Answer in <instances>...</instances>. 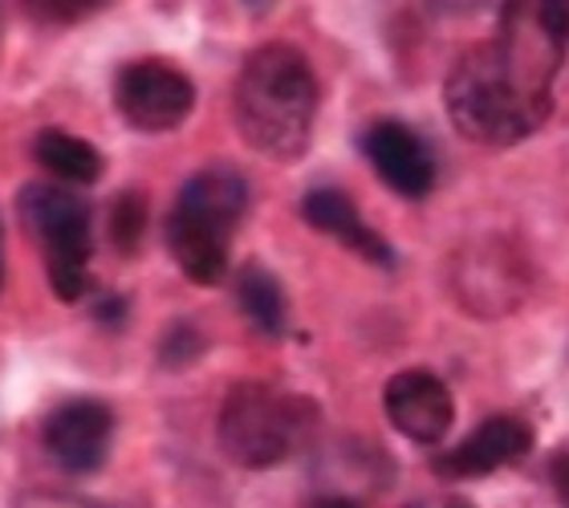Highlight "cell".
Wrapping results in <instances>:
<instances>
[{
  "mask_svg": "<svg viewBox=\"0 0 569 508\" xmlns=\"http://www.w3.org/2000/svg\"><path fill=\"white\" fill-rule=\"evenodd\" d=\"M318 119V78L293 46H261L237 78V127L252 151L293 163L309 151Z\"/></svg>",
  "mask_w": 569,
  "mask_h": 508,
  "instance_id": "1",
  "label": "cell"
},
{
  "mask_svg": "<svg viewBox=\"0 0 569 508\" xmlns=\"http://www.w3.org/2000/svg\"><path fill=\"white\" fill-rule=\"evenodd\" d=\"M443 102L463 139L485 147H512L546 127L553 98L533 94L517 73L500 61L492 41L468 49L448 73Z\"/></svg>",
  "mask_w": 569,
  "mask_h": 508,
  "instance_id": "2",
  "label": "cell"
},
{
  "mask_svg": "<svg viewBox=\"0 0 569 508\" xmlns=\"http://www.w3.org/2000/svg\"><path fill=\"white\" fill-rule=\"evenodd\" d=\"M249 188L237 171H200L179 188L167 216V249L191 285H220L228 272L232 232L244 220Z\"/></svg>",
  "mask_w": 569,
  "mask_h": 508,
  "instance_id": "3",
  "label": "cell"
},
{
  "mask_svg": "<svg viewBox=\"0 0 569 508\" xmlns=\"http://www.w3.org/2000/svg\"><path fill=\"white\" fill-rule=\"evenodd\" d=\"M318 411L313 402L269 382H240L220 407V448L240 468H273L289 460L309 436Z\"/></svg>",
  "mask_w": 569,
  "mask_h": 508,
  "instance_id": "4",
  "label": "cell"
},
{
  "mask_svg": "<svg viewBox=\"0 0 569 508\" xmlns=\"http://www.w3.org/2000/svg\"><path fill=\"white\" fill-rule=\"evenodd\" d=\"M21 220L46 252L49 285L61 301H78L86 293V269H90V208L73 191L58 183H29L21 191Z\"/></svg>",
  "mask_w": 569,
  "mask_h": 508,
  "instance_id": "5",
  "label": "cell"
},
{
  "mask_svg": "<svg viewBox=\"0 0 569 508\" xmlns=\"http://www.w3.org/2000/svg\"><path fill=\"white\" fill-rule=\"evenodd\" d=\"M492 46L529 90L553 98L569 49V0H505Z\"/></svg>",
  "mask_w": 569,
  "mask_h": 508,
  "instance_id": "6",
  "label": "cell"
},
{
  "mask_svg": "<svg viewBox=\"0 0 569 508\" xmlns=\"http://www.w3.org/2000/svg\"><path fill=\"white\" fill-rule=\"evenodd\" d=\"M114 102L134 130L167 135V130L183 127L196 110V86L188 73L167 61H134L114 82Z\"/></svg>",
  "mask_w": 569,
  "mask_h": 508,
  "instance_id": "7",
  "label": "cell"
},
{
  "mask_svg": "<svg viewBox=\"0 0 569 508\" xmlns=\"http://www.w3.org/2000/svg\"><path fill=\"white\" fill-rule=\"evenodd\" d=\"M46 451L73 476L98 472L114 439V415L98 399H70L46 419Z\"/></svg>",
  "mask_w": 569,
  "mask_h": 508,
  "instance_id": "8",
  "label": "cell"
},
{
  "mask_svg": "<svg viewBox=\"0 0 569 508\" xmlns=\"http://www.w3.org/2000/svg\"><path fill=\"white\" fill-rule=\"evenodd\" d=\"M382 407L399 436L411 444H439L451 431L456 402L451 390L431 375V370H399L382 387Z\"/></svg>",
  "mask_w": 569,
  "mask_h": 508,
  "instance_id": "9",
  "label": "cell"
},
{
  "mask_svg": "<svg viewBox=\"0 0 569 508\" xmlns=\"http://www.w3.org/2000/svg\"><path fill=\"white\" fill-rule=\"evenodd\" d=\"M367 159L375 163L379 179L407 200H423L436 183V159L423 147L416 130L403 122H379L367 135Z\"/></svg>",
  "mask_w": 569,
  "mask_h": 508,
  "instance_id": "10",
  "label": "cell"
},
{
  "mask_svg": "<svg viewBox=\"0 0 569 508\" xmlns=\"http://www.w3.org/2000/svg\"><path fill=\"white\" fill-rule=\"evenodd\" d=\"M529 448H533V431L521 419H488L463 439L460 448L439 456L436 476H443V480H476V476L497 472L505 464H517Z\"/></svg>",
  "mask_w": 569,
  "mask_h": 508,
  "instance_id": "11",
  "label": "cell"
},
{
  "mask_svg": "<svg viewBox=\"0 0 569 508\" xmlns=\"http://www.w3.org/2000/svg\"><path fill=\"white\" fill-rule=\"evenodd\" d=\"M456 281H460L463 309L509 313L525 297L529 272H525L521 260H512L505 249H476L468 257V265H463V272H456Z\"/></svg>",
  "mask_w": 569,
  "mask_h": 508,
  "instance_id": "12",
  "label": "cell"
},
{
  "mask_svg": "<svg viewBox=\"0 0 569 508\" xmlns=\"http://www.w3.org/2000/svg\"><path fill=\"white\" fill-rule=\"evenodd\" d=\"M301 216H306L309 228H318V232L333 237L338 245H346V249L358 252L362 260H370V265H382V269H391L395 265L391 245H387L375 228L362 225L358 208L350 203V196H342V191H333V188L309 191L306 200H301Z\"/></svg>",
  "mask_w": 569,
  "mask_h": 508,
  "instance_id": "13",
  "label": "cell"
},
{
  "mask_svg": "<svg viewBox=\"0 0 569 508\" xmlns=\"http://www.w3.org/2000/svg\"><path fill=\"white\" fill-rule=\"evenodd\" d=\"M37 163L46 167L49 176H58L61 183H94L102 176V155L78 135L66 130H41L33 142Z\"/></svg>",
  "mask_w": 569,
  "mask_h": 508,
  "instance_id": "14",
  "label": "cell"
},
{
  "mask_svg": "<svg viewBox=\"0 0 569 508\" xmlns=\"http://www.w3.org/2000/svg\"><path fill=\"white\" fill-rule=\"evenodd\" d=\"M237 301L261 333H269V338H281L284 333V293L264 265H249V269L240 272Z\"/></svg>",
  "mask_w": 569,
  "mask_h": 508,
  "instance_id": "15",
  "label": "cell"
},
{
  "mask_svg": "<svg viewBox=\"0 0 569 508\" xmlns=\"http://www.w3.org/2000/svg\"><path fill=\"white\" fill-rule=\"evenodd\" d=\"M142 225H147V208H142L139 196H122L110 212V240L119 245L122 252H134L142 240Z\"/></svg>",
  "mask_w": 569,
  "mask_h": 508,
  "instance_id": "16",
  "label": "cell"
},
{
  "mask_svg": "<svg viewBox=\"0 0 569 508\" xmlns=\"http://www.w3.org/2000/svg\"><path fill=\"white\" fill-rule=\"evenodd\" d=\"M29 4H33L37 17L66 24V21H86L90 12L107 9L110 0H29Z\"/></svg>",
  "mask_w": 569,
  "mask_h": 508,
  "instance_id": "17",
  "label": "cell"
},
{
  "mask_svg": "<svg viewBox=\"0 0 569 508\" xmlns=\"http://www.w3.org/2000/svg\"><path fill=\"white\" fill-rule=\"evenodd\" d=\"M553 485H558L561 500L569 505V451H561V456H553Z\"/></svg>",
  "mask_w": 569,
  "mask_h": 508,
  "instance_id": "18",
  "label": "cell"
},
{
  "mask_svg": "<svg viewBox=\"0 0 569 508\" xmlns=\"http://www.w3.org/2000/svg\"><path fill=\"white\" fill-rule=\"evenodd\" d=\"M0 277H4V257H0Z\"/></svg>",
  "mask_w": 569,
  "mask_h": 508,
  "instance_id": "19",
  "label": "cell"
}]
</instances>
